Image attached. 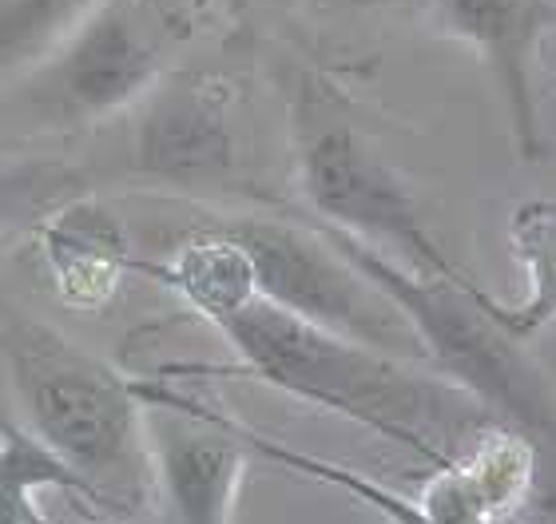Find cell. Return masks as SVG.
I'll return each mask as SVG.
<instances>
[{"label":"cell","instance_id":"cell-4","mask_svg":"<svg viewBox=\"0 0 556 524\" xmlns=\"http://www.w3.org/2000/svg\"><path fill=\"white\" fill-rule=\"evenodd\" d=\"M187 0H100L28 80L33 107L56 124H96L139 104L191 40Z\"/></svg>","mask_w":556,"mask_h":524},{"label":"cell","instance_id":"cell-19","mask_svg":"<svg viewBox=\"0 0 556 524\" xmlns=\"http://www.w3.org/2000/svg\"><path fill=\"white\" fill-rule=\"evenodd\" d=\"M112 524H119V521H112Z\"/></svg>","mask_w":556,"mask_h":524},{"label":"cell","instance_id":"cell-17","mask_svg":"<svg viewBox=\"0 0 556 524\" xmlns=\"http://www.w3.org/2000/svg\"><path fill=\"white\" fill-rule=\"evenodd\" d=\"M342 4H354V9H386V4H402V0H342Z\"/></svg>","mask_w":556,"mask_h":524},{"label":"cell","instance_id":"cell-3","mask_svg":"<svg viewBox=\"0 0 556 524\" xmlns=\"http://www.w3.org/2000/svg\"><path fill=\"white\" fill-rule=\"evenodd\" d=\"M318 231L394 303L421 354L445 373V382L462 385L465 394L493 409L501 425L521 433H556L553 385L525 358V342L513 338L493 318L489 294L473 279L426 274L334 227L318 222Z\"/></svg>","mask_w":556,"mask_h":524},{"label":"cell","instance_id":"cell-2","mask_svg":"<svg viewBox=\"0 0 556 524\" xmlns=\"http://www.w3.org/2000/svg\"><path fill=\"white\" fill-rule=\"evenodd\" d=\"M0 366L21 406L24 430L88 481L100 513L128 516L148 501L155 457L139 382L92 349L0 303Z\"/></svg>","mask_w":556,"mask_h":524},{"label":"cell","instance_id":"cell-18","mask_svg":"<svg viewBox=\"0 0 556 524\" xmlns=\"http://www.w3.org/2000/svg\"><path fill=\"white\" fill-rule=\"evenodd\" d=\"M207 4H219V9H227V12H243L251 0H207Z\"/></svg>","mask_w":556,"mask_h":524},{"label":"cell","instance_id":"cell-7","mask_svg":"<svg viewBox=\"0 0 556 524\" xmlns=\"http://www.w3.org/2000/svg\"><path fill=\"white\" fill-rule=\"evenodd\" d=\"M139 104L136 175L175 191H215L239 179V88L227 72L172 68Z\"/></svg>","mask_w":556,"mask_h":524},{"label":"cell","instance_id":"cell-20","mask_svg":"<svg viewBox=\"0 0 556 524\" xmlns=\"http://www.w3.org/2000/svg\"><path fill=\"white\" fill-rule=\"evenodd\" d=\"M553 4H556V0H553Z\"/></svg>","mask_w":556,"mask_h":524},{"label":"cell","instance_id":"cell-13","mask_svg":"<svg viewBox=\"0 0 556 524\" xmlns=\"http://www.w3.org/2000/svg\"><path fill=\"white\" fill-rule=\"evenodd\" d=\"M509 243L517 263L529 274L525 303L509 306L489 298V310L517 342L536 338L556 322V199L536 195L525 199L509 219Z\"/></svg>","mask_w":556,"mask_h":524},{"label":"cell","instance_id":"cell-14","mask_svg":"<svg viewBox=\"0 0 556 524\" xmlns=\"http://www.w3.org/2000/svg\"><path fill=\"white\" fill-rule=\"evenodd\" d=\"M45 489L68 493L84 509L100 513L96 493L88 489V481L76 469L64 465L24 425H0V524H52L36 504Z\"/></svg>","mask_w":556,"mask_h":524},{"label":"cell","instance_id":"cell-11","mask_svg":"<svg viewBox=\"0 0 556 524\" xmlns=\"http://www.w3.org/2000/svg\"><path fill=\"white\" fill-rule=\"evenodd\" d=\"M533 485V449L513 425H485L473 449L438 469L421 504L438 524H509Z\"/></svg>","mask_w":556,"mask_h":524},{"label":"cell","instance_id":"cell-6","mask_svg":"<svg viewBox=\"0 0 556 524\" xmlns=\"http://www.w3.org/2000/svg\"><path fill=\"white\" fill-rule=\"evenodd\" d=\"M223 227L255 263L258 298L394 358H426L394 303L318 227L282 219H231Z\"/></svg>","mask_w":556,"mask_h":524},{"label":"cell","instance_id":"cell-10","mask_svg":"<svg viewBox=\"0 0 556 524\" xmlns=\"http://www.w3.org/2000/svg\"><path fill=\"white\" fill-rule=\"evenodd\" d=\"M36 263L72 310H100L136 270L124 222L100 199H68L36 227Z\"/></svg>","mask_w":556,"mask_h":524},{"label":"cell","instance_id":"cell-15","mask_svg":"<svg viewBox=\"0 0 556 524\" xmlns=\"http://www.w3.org/2000/svg\"><path fill=\"white\" fill-rule=\"evenodd\" d=\"M100 0H0V84L36 68Z\"/></svg>","mask_w":556,"mask_h":524},{"label":"cell","instance_id":"cell-16","mask_svg":"<svg viewBox=\"0 0 556 524\" xmlns=\"http://www.w3.org/2000/svg\"><path fill=\"white\" fill-rule=\"evenodd\" d=\"M243 437H247V445H251V453L270 457L275 465L294 469V473H302V477L334 485V489H342L346 497H354V501H362L366 509H374L386 524H438L426 513V504L421 501H409V497H402V493L386 489L382 481L366 477V473H354V469L323 461V457L299 453V449H290V445L275 442V437H263V433L247 430V425H243Z\"/></svg>","mask_w":556,"mask_h":524},{"label":"cell","instance_id":"cell-12","mask_svg":"<svg viewBox=\"0 0 556 524\" xmlns=\"http://www.w3.org/2000/svg\"><path fill=\"white\" fill-rule=\"evenodd\" d=\"M136 270L155 279L175 298H184L187 310L211 327H219L223 318L258 298L255 263L223 222L187 234L163 263H136Z\"/></svg>","mask_w":556,"mask_h":524},{"label":"cell","instance_id":"cell-8","mask_svg":"<svg viewBox=\"0 0 556 524\" xmlns=\"http://www.w3.org/2000/svg\"><path fill=\"white\" fill-rule=\"evenodd\" d=\"M148 437L175 524H235V504L243 489L251 445L243 425L199 406L172 385H143Z\"/></svg>","mask_w":556,"mask_h":524},{"label":"cell","instance_id":"cell-5","mask_svg":"<svg viewBox=\"0 0 556 524\" xmlns=\"http://www.w3.org/2000/svg\"><path fill=\"white\" fill-rule=\"evenodd\" d=\"M294 175L323 227H334L414 270L465 279V270L438 246L402 175L350 124L330 119L314 104H302L294 124Z\"/></svg>","mask_w":556,"mask_h":524},{"label":"cell","instance_id":"cell-1","mask_svg":"<svg viewBox=\"0 0 556 524\" xmlns=\"http://www.w3.org/2000/svg\"><path fill=\"white\" fill-rule=\"evenodd\" d=\"M215 330L239 354L251 378L354 421L426 457L433 469L450 465L462 453L457 445L465 433L485 430L489 409L462 385L426 378L406 358L314 327L267 298H251Z\"/></svg>","mask_w":556,"mask_h":524},{"label":"cell","instance_id":"cell-9","mask_svg":"<svg viewBox=\"0 0 556 524\" xmlns=\"http://www.w3.org/2000/svg\"><path fill=\"white\" fill-rule=\"evenodd\" d=\"M445 33L477 48L485 68L497 80V92L509 107L517 148L529 164L545 155L541 116H536L533 68L545 36L556 28L553 0H433Z\"/></svg>","mask_w":556,"mask_h":524}]
</instances>
